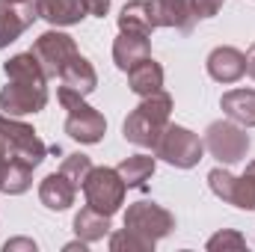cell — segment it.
Listing matches in <instances>:
<instances>
[{"instance_id": "1", "label": "cell", "mask_w": 255, "mask_h": 252, "mask_svg": "<svg viewBox=\"0 0 255 252\" xmlns=\"http://www.w3.org/2000/svg\"><path fill=\"white\" fill-rule=\"evenodd\" d=\"M48 145L36 136V130L24 122L0 116V190L24 193L30 190L33 169L45 160Z\"/></svg>"}, {"instance_id": "2", "label": "cell", "mask_w": 255, "mask_h": 252, "mask_svg": "<svg viewBox=\"0 0 255 252\" xmlns=\"http://www.w3.org/2000/svg\"><path fill=\"white\" fill-rule=\"evenodd\" d=\"M9 83L0 92V107L6 116H24V113H39L48 104V74L42 71L39 60L27 51L12 57L3 65Z\"/></svg>"}, {"instance_id": "3", "label": "cell", "mask_w": 255, "mask_h": 252, "mask_svg": "<svg viewBox=\"0 0 255 252\" xmlns=\"http://www.w3.org/2000/svg\"><path fill=\"white\" fill-rule=\"evenodd\" d=\"M169 113H172V98L163 89L154 95H145L136 104V110L125 119V139L142 148H154L163 127L169 125Z\"/></svg>"}, {"instance_id": "4", "label": "cell", "mask_w": 255, "mask_h": 252, "mask_svg": "<svg viewBox=\"0 0 255 252\" xmlns=\"http://www.w3.org/2000/svg\"><path fill=\"white\" fill-rule=\"evenodd\" d=\"M172 229H175V217L154 202H133L125 214V232L130 238L142 241L148 250H154V244Z\"/></svg>"}, {"instance_id": "5", "label": "cell", "mask_w": 255, "mask_h": 252, "mask_svg": "<svg viewBox=\"0 0 255 252\" xmlns=\"http://www.w3.org/2000/svg\"><path fill=\"white\" fill-rule=\"evenodd\" d=\"M57 98H60V104L68 110V119H65V133H68L71 139L92 145V142H98V139L104 136V130H107L104 116H101L95 107H89V104L83 101V95L68 92V89H60V92H57Z\"/></svg>"}, {"instance_id": "6", "label": "cell", "mask_w": 255, "mask_h": 252, "mask_svg": "<svg viewBox=\"0 0 255 252\" xmlns=\"http://www.w3.org/2000/svg\"><path fill=\"white\" fill-rule=\"evenodd\" d=\"M125 190L128 187H125V181H122V175H119L116 169H107V166L89 169V175H86V181H83L86 205H89L92 211L104 214V217H113V214L122 208Z\"/></svg>"}, {"instance_id": "7", "label": "cell", "mask_w": 255, "mask_h": 252, "mask_svg": "<svg viewBox=\"0 0 255 252\" xmlns=\"http://www.w3.org/2000/svg\"><path fill=\"white\" fill-rule=\"evenodd\" d=\"M202 151H205V142L193 130H187L181 125H166L163 133H160V139L154 142V154L163 157L166 163L178 166V169L196 166L202 160Z\"/></svg>"}, {"instance_id": "8", "label": "cell", "mask_w": 255, "mask_h": 252, "mask_svg": "<svg viewBox=\"0 0 255 252\" xmlns=\"http://www.w3.org/2000/svg\"><path fill=\"white\" fill-rule=\"evenodd\" d=\"M202 142L220 163H238L250 151V133L238 122H214L205 130Z\"/></svg>"}, {"instance_id": "9", "label": "cell", "mask_w": 255, "mask_h": 252, "mask_svg": "<svg viewBox=\"0 0 255 252\" xmlns=\"http://www.w3.org/2000/svg\"><path fill=\"white\" fill-rule=\"evenodd\" d=\"M30 54L39 60L42 71H45L48 77H60L65 65L77 57V48H74V39H71V36L57 33V30H48V33H42V36L36 39V45H33Z\"/></svg>"}, {"instance_id": "10", "label": "cell", "mask_w": 255, "mask_h": 252, "mask_svg": "<svg viewBox=\"0 0 255 252\" xmlns=\"http://www.w3.org/2000/svg\"><path fill=\"white\" fill-rule=\"evenodd\" d=\"M39 18L36 0H0V48L12 45Z\"/></svg>"}, {"instance_id": "11", "label": "cell", "mask_w": 255, "mask_h": 252, "mask_svg": "<svg viewBox=\"0 0 255 252\" xmlns=\"http://www.w3.org/2000/svg\"><path fill=\"white\" fill-rule=\"evenodd\" d=\"M208 74L217 83H238L247 74V54H241L232 45L214 48L211 57H208Z\"/></svg>"}, {"instance_id": "12", "label": "cell", "mask_w": 255, "mask_h": 252, "mask_svg": "<svg viewBox=\"0 0 255 252\" xmlns=\"http://www.w3.org/2000/svg\"><path fill=\"white\" fill-rule=\"evenodd\" d=\"M151 18L154 27H175L181 33H190L196 24L190 0H151Z\"/></svg>"}, {"instance_id": "13", "label": "cell", "mask_w": 255, "mask_h": 252, "mask_svg": "<svg viewBox=\"0 0 255 252\" xmlns=\"http://www.w3.org/2000/svg\"><path fill=\"white\" fill-rule=\"evenodd\" d=\"M39 18H45L54 27H71L86 15L83 0H36Z\"/></svg>"}, {"instance_id": "14", "label": "cell", "mask_w": 255, "mask_h": 252, "mask_svg": "<svg viewBox=\"0 0 255 252\" xmlns=\"http://www.w3.org/2000/svg\"><path fill=\"white\" fill-rule=\"evenodd\" d=\"M151 57V45L145 36H133V33H122L113 45V63L119 65L122 71H130L136 63Z\"/></svg>"}, {"instance_id": "15", "label": "cell", "mask_w": 255, "mask_h": 252, "mask_svg": "<svg viewBox=\"0 0 255 252\" xmlns=\"http://www.w3.org/2000/svg\"><path fill=\"white\" fill-rule=\"evenodd\" d=\"M60 80H63V86L60 89H68V92H77V95H89L92 89H95V83H98V74H95V68L89 65L86 57H74L71 63L63 68V74H60Z\"/></svg>"}, {"instance_id": "16", "label": "cell", "mask_w": 255, "mask_h": 252, "mask_svg": "<svg viewBox=\"0 0 255 252\" xmlns=\"http://www.w3.org/2000/svg\"><path fill=\"white\" fill-rule=\"evenodd\" d=\"M223 113L244 127H255V89H232L220 101Z\"/></svg>"}, {"instance_id": "17", "label": "cell", "mask_w": 255, "mask_h": 252, "mask_svg": "<svg viewBox=\"0 0 255 252\" xmlns=\"http://www.w3.org/2000/svg\"><path fill=\"white\" fill-rule=\"evenodd\" d=\"M119 30L148 39L151 30H154L151 0H130V3H125V9H122V15H119Z\"/></svg>"}, {"instance_id": "18", "label": "cell", "mask_w": 255, "mask_h": 252, "mask_svg": "<svg viewBox=\"0 0 255 252\" xmlns=\"http://www.w3.org/2000/svg\"><path fill=\"white\" fill-rule=\"evenodd\" d=\"M74 196H77V187L65 178L63 172L48 175V178L42 181V187H39V199H42V205L51 208V211H65V208L74 202Z\"/></svg>"}, {"instance_id": "19", "label": "cell", "mask_w": 255, "mask_h": 252, "mask_svg": "<svg viewBox=\"0 0 255 252\" xmlns=\"http://www.w3.org/2000/svg\"><path fill=\"white\" fill-rule=\"evenodd\" d=\"M128 83H130V92H136L139 98L154 95V92L163 89V68L148 57V60L136 63L130 71H128Z\"/></svg>"}, {"instance_id": "20", "label": "cell", "mask_w": 255, "mask_h": 252, "mask_svg": "<svg viewBox=\"0 0 255 252\" xmlns=\"http://www.w3.org/2000/svg\"><path fill=\"white\" fill-rule=\"evenodd\" d=\"M116 172L122 175V181H125V187H145V181L154 175V157H148V154H133V157H128L122 160L119 166H116Z\"/></svg>"}, {"instance_id": "21", "label": "cell", "mask_w": 255, "mask_h": 252, "mask_svg": "<svg viewBox=\"0 0 255 252\" xmlns=\"http://www.w3.org/2000/svg\"><path fill=\"white\" fill-rule=\"evenodd\" d=\"M107 229H110V217H104V214L92 211L89 205L74 217V232H77V238H83L86 244L101 241V238L107 235Z\"/></svg>"}, {"instance_id": "22", "label": "cell", "mask_w": 255, "mask_h": 252, "mask_svg": "<svg viewBox=\"0 0 255 252\" xmlns=\"http://www.w3.org/2000/svg\"><path fill=\"white\" fill-rule=\"evenodd\" d=\"M229 205L244 208V211H255V160L247 166V172H244L241 178H235Z\"/></svg>"}, {"instance_id": "23", "label": "cell", "mask_w": 255, "mask_h": 252, "mask_svg": "<svg viewBox=\"0 0 255 252\" xmlns=\"http://www.w3.org/2000/svg\"><path fill=\"white\" fill-rule=\"evenodd\" d=\"M89 169H92V163H89V157H86V154H68V157L63 160V166H60V172H63V175L77 190L83 187V181H86Z\"/></svg>"}, {"instance_id": "24", "label": "cell", "mask_w": 255, "mask_h": 252, "mask_svg": "<svg viewBox=\"0 0 255 252\" xmlns=\"http://www.w3.org/2000/svg\"><path fill=\"white\" fill-rule=\"evenodd\" d=\"M208 250L211 252H226V250H247V241L238 235V232H220L208 241Z\"/></svg>"}, {"instance_id": "25", "label": "cell", "mask_w": 255, "mask_h": 252, "mask_svg": "<svg viewBox=\"0 0 255 252\" xmlns=\"http://www.w3.org/2000/svg\"><path fill=\"white\" fill-rule=\"evenodd\" d=\"M226 0H190L193 18H214L220 9H223Z\"/></svg>"}, {"instance_id": "26", "label": "cell", "mask_w": 255, "mask_h": 252, "mask_svg": "<svg viewBox=\"0 0 255 252\" xmlns=\"http://www.w3.org/2000/svg\"><path fill=\"white\" fill-rule=\"evenodd\" d=\"M83 6H86V15H98V18H104L107 9H110V0H83Z\"/></svg>"}, {"instance_id": "27", "label": "cell", "mask_w": 255, "mask_h": 252, "mask_svg": "<svg viewBox=\"0 0 255 252\" xmlns=\"http://www.w3.org/2000/svg\"><path fill=\"white\" fill-rule=\"evenodd\" d=\"M3 250H6V252H9V250H30V252H36V244H33V241H9Z\"/></svg>"}, {"instance_id": "28", "label": "cell", "mask_w": 255, "mask_h": 252, "mask_svg": "<svg viewBox=\"0 0 255 252\" xmlns=\"http://www.w3.org/2000/svg\"><path fill=\"white\" fill-rule=\"evenodd\" d=\"M247 74L255 80V45L250 48V54H247Z\"/></svg>"}]
</instances>
